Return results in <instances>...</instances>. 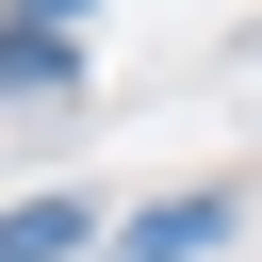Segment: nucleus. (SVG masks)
Here are the masks:
<instances>
[{"label":"nucleus","mask_w":262,"mask_h":262,"mask_svg":"<svg viewBox=\"0 0 262 262\" xmlns=\"http://www.w3.org/2000/svg\"><path fill=\"white\" fill-rule=\"evenodd\" d=\"M66 246H82L66 196H16V213H0V262H66Z\"/></svg>","instance_id":"nucleus-2"},{"label":"nucleus","mask_w":262,"mask_h":262,"mask_svg":"<svg viewBox=\"0 0 262 262\" xmlns=\"http://www.w3.org/2000/svg\"><path fill=\"white\" fill-rule=\"evenodd\" d=\"M229 229V196H164V213H131V262H196Z\"/></svg>","instance_id":"nucleus-1"}]
</instances>
